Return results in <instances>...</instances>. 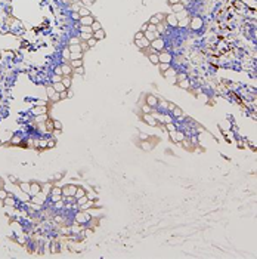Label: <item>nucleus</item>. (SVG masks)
I'll return each instance as SVG.
<instances>
[{
	"instance_id": "26",
	"label": "nucleus",
	"mask_w": 257,
	"mask_h": 259,
	"mask_svg": "<svg viewBox=\"0 0 257 259\" xmlns=\"http://www.w3.org/2000/svg\"><path fill=\"white\" fill-rule=\"evenodd\" d=\"M71 68H80L83 67V59H71Z\"/></svg>"
},
{
	"instance_id": "14",
	"label": "nucleus",
	"mask_w": 257,
	"mask_h": 259,
	"mask_svg": "<svg viewBox=\"0 0 257 259\" xmlns=\"http://www.w3.org/2000/svg\"><path fill=\"white\" fill-rule=\"evenodd\" d=\"M143 36H145V39H148L149 42H152V40L158 39L161 34H160L158 31H145V33H143Z\"/></svg>"
},
{
	"instance_id": "38",
	"label": "nucleus",
	"mask_w": 257,
	"mask_h": 259,
	"mask_svg": "<svg viewBox=\"0 0 257 259\" xmlns=\"http://www.w3.org/2000/svg\"><path fill=\"white\" fill-rule=\"evenodd\" d=\"M96 43H98V40H96L93 36H92L89 40H86V44H87L89 47H95V46H96Z\"/></svg>"
},
{
	"instance_id": "18",
	"label": "nucleus",
	"mask_w": 257,
	"mask_h": 259,
	"mask_svg": "<svg viewBox=\"0 0 257 259\" xmlns=\"http://www.w3.org/2000/svg\"><path fill=\"white\" fill-rule=\"evenodd\" d=\"M170 7H171V12H173V13H177V12H182V10L186 9L185 4H183L182 1H179L177 4H173V6H170Z\"/></svg>"
},
{
	"instance_id": "47",
	"label": "nucleus",
	"mask_w": 257,
	"mask_h": 259,
	"mask_svg": "<svg viewBox=\"0 0 257 259\" xmlns=\"http://www.w3.org/2000/svg\"><path fill=\"white\" fill-rule=\"evenodd\" d=\"M62 80V76L61 74H53L52 76V83H56V82H61Z\"/></svg>"
},
{
	"instance_id": "34",
	"label": "nucleus",
	"mask_w": 257,
	"mask_h": 259,
	"mask_svg": "<svg viewBox=\"0 0 257 259\" xmlns=\"http://www.w3.org/2000/svg\"><path fill=\"white\" fill-rule=\"evenodd\" d=\"M79 15H80V16H87V15H90V10H89L86 6H82V7L79 9Z\"/></svg>"
},
{
	"instance_id": "11",
	"label": "nucleus",
	"mask_w": 257,
	"mask_h": 259,
	"mask_svg": "<svg viewBox=\"0 0 257 259\" xmlns=\"http://www.w3.org/2000/svg\"><path fill=\"white\" fill-rule=\"evenodd\" d=\"M164 18H166V15L164 13H155L148 22L149 24H154V25H157V24H160V22H163L164 21Z\"/></svg>"
},
{
	"instance_id": "2",
	"label": "nucleus",
	"mask_w": 257,
	"mask_h": 259,
	"mask_svg": "<svg viewBox=\"0 0 257 259\" xmlns=\"http://www.w3.org/2000/svg\"><path fill=\"white\" fill-rule=\"evenodd\" d=\"M192 31H201V28L204 27V19L201 18V16H192L191 19H189V25H188Z\"/></svg>"
},
{
	"instance_id": "32",
	"label": "nucleus",
	"mask_w": 257,
	"mask_h": 259,
	"mask_svg": "<svg viewBox=\"0 0 257 259\" xmlns=\"http://www.w3.org/2000/svg\"><path fill=\"white\" fill-rule=\"evenodd\" d=\"M158 68H160V71H161V73H164V71H167L169 68H171V64H166V62H160V64H158Z\"/></svg>"
},
{
	"instance_id": "12",
	"label": "nucleus",
	"mask_w": 257,
	"mask_h": 259,
	"mask_svg": "<svg viewBox=\"0 0 257 259\" xmlns=\"http://www.w3.org/2000/svg\"><path fill=\"white\" fill-rule=\"evenodd\" d=\"M93 21H95V18H93L92 15H87V16H80L79 24H80V25H92Z\"/></svg>"
},
{
	"instance_id": "6",
	"label": "nucleus",
	"mask_w": 257,
	"mask_h": 259,
	"mask_svg": "<svg viewBox=\"0 0 257 259\" xmlns=\"http://www.w3.org/2000/svg\"><path fill=\"white\" fill-rule=\"evenodd\" d=\"M76 190H77V185H71V184L62 187V188H61V191H62V197L74 196V194H76Z\"/></svg>"
},
{
	"instance_id": "36",
	"label": "nucleus",
	"mask_w": 257,
	"mask_h": 259,
	"mask_svg": "<svg viewBox=\"0 0 257 259\" xmlns=\"http://www.w3.org/2000/svg\"><path fill=\"white\" fill-rule=\"evenodd\" d=\"M174 15H176L177 21H179V19H183V18H186V16H188V10L185 9V10H182V12H177V13H174Z\"/></svg>"
},
{
	"instance_id": "8",
	"label": "nucleus",
	"mask_w": 257,
	"mask_h": 259,
	"mask_svg": "<svg viewBox=\"0 0 257 259\" xmlns=\"http://www.w3.org/2000/svg\"><path fill=\"white\" fill-rule=\"evenodd\" d=\"M142 120L146 123V125H149V126H152V128H155V126H158V122H157V119L152 116V114H143L142 116Z\"/></svg>"
},
{
	"instance_id": "60",
	"label": "nucleus",
	"mask_w": 257,
	"mask_h": 259,
	"mask_svg": "<svg viewBox=\"0 0 257 259\" xmlns=\"http://www.w3.org/2000/svg\"><path fill=\"white\" fill-rule=\"evenodd\" d=\"M73 3H79V1H82V0H71Z\"/></svg>"
},
{
	"instance_id": "52",
	"label": "nucleus",
	"mask_w": 257,
	"mask_h": 259,
	"mask_svg": "<svg viewBox=\"0 0 257 259\" xmlns=\"http://www.w3.org/2000/svg\"><path fill=\"white\" fill-rule=\"evenodd\" d=\"M6 197H7V191H6V190H0V200L3 201Z\"/></svg>"
},
{
	"instance_id": "37",
	"label": "nucleus",
	"mask_w": 257,
	"mask_h": 259,
	"mask_svg": "<svg viewBox=\"0 0 257 259\" xmlns=\"http://www.w3.org/2000/svg\"><path fill=\"white\" fill-rule=\"evenodd\" d=\"M140 108H142V113H143V114H152V111H154V108H151V107L146 105V104H145L143 107H140Z\"/></svg>"
},
{
	"instance_id": "16",
	"label": "nucleus",
	"mask_w": 257,
	"mask_h": 259,
	"mask_svg": "<svg viewBox=\"0 0 257 259\" xmlns=\"http://www.w3.org/2000/svg\"><path fill=\"white\" fill-rule=\"evenodd\" d=\"M105 36H106V33L104 31V28H101V30H96V31H93V37L99 42V40H104L105 39Z\"/></svg>"
},
{
	"instance_id": "45",
	"label": "nucleus",
	"mask_w": 257,
	"mask_h": 259,
	"mask_svg": "<svg viewBox=\"0 0 257 259\" xmlns=\"http://www.w3.org/2000/svg\"><path fill=\"white\" fill-rule=\"evenodd\" d=\"M50 194H52V196H62V191H61V188H58V187H55V188H52V191H50Z\"/></svg>"
},
{
	"instance_id": "27",
	"label": "nucleus",
	"mask_w": 257,
	"mask_h": 259,
	"mask_svg": "<svg viewBox=\"0 0 257 259\" xmlns=\"http://www.w3.org/2000/svg\"><path fill=\"white\" fill-rule=\"evenodd\" d=\"M171 116H173L174 119H177V117H182V116H183V111H182V110H180V108H179V107L176 105V107H174V110L171 111Z\"/></svg>"
},
{
	"instance_id": "61",
	"label": "nucleus",
	"mask_w": 257,
	"mask_h": 259,
	"mask_svg": "<svg viewBox=\"0 0 257 259\" xmlns=\"http://www.w3.org/2000/svg\"><path fill=\"white\" fill-rule=\"evenodd\" d=\"M0 145H1V139H0Z\"/></svg>"
},
{
	"instance_id": "25",
	"label": "nucleus",
	"mask_w": 257,
	"mask_h": 259,
	"mask_svg": "<svg viewBox=\"0 0 257 259\" xmlns=\"http://www.w3.org/2000/svg\"><path fill=\"white\" fill-rule=\"evenodd\" d=\"M83 196H86V190H84V188H80V187H77V190H76V194H74L76 200L82 198Z\"/></svg>"
},
{
	"instance_id": "13",
	"label": "nucleus",
	"mask_w": 257,
	"mask_h": 259,
	"mask_svg": "<svg viewBox=\"0 0 257 259\" xmlns=\"http://www.w3.org/2000/svg\"><path fill=\"white\" fill-rule=\"evenodd\" d=\"M134 44H136L137 47H140V49H146V47H149L151 42H149L148 39H145V36H143L142 39H139V40H134Z\"/></svg>"
},
{
	"instance_id": "30",
	"label": "nucleus",
	"mask_w": 257,
	"mask_h": 259,
	"mask_svg": "<svg viewBox=\"0 0 257 259\" xmlns=\"http://www.w3.org/2000/svg\"><path fill=\"white\" fill-rule=\"evenodd\" d=\"M30 182H19V188L24 191V193H27L28 194V191H30Z\"/></svg>"
},
{
	"instance_id": "4",
	"label": "nucleus",
	"mask_w": 257,
	"mask_h": 259,
	"mask_svg": "<svg viewBox=\"0 0 257 259\" xmlns=\"http://www.w3.org/2000/svg\"><path fill=\"white\" fill-rule=\"evenodd\" d=\"M169 136H170L171 142H174V144H179V142H182L185 138H186V135H185V132L183 130H173V132H169Z\"/></svg>"
},
{
	"instance_id": "19",
	"label": "nucleus",
	"mask_w": 257,
	"mask_h": 259,
	"mask_svg": "<svg viewBox=\"0 0 257 259\" xmlns=\"http://www.w3.org/2000/svg\"><path fill=\"white\" fill-rule=\"evenodd\" d=\"M140 147H142V150H143V151H151V150H152V147H154V144H152L149 139H148V141H142Z\"/></svg>"
},
{
	"instance_id": "59",
	"label": "nucleus",
	"mask_w": 257,
	"mask_h": 259,
	"mask_svg": "<svg viewBox=\"0 0 257 259\" xmlns=\"http://www.w3.org/2000/svg\"><path fill=\"white\" fill-rule=\"evenodd\" d=\"M53 179H62V173H56V175L53 176Z\"/></svg>"
},
{
	"instance_id": "28",
	"label": "nucleus",
	"mask_w": 257,
	"mask_h": 259,
	"mask_svg": "<svg viewBox=\"0 0 257 259\" xmlns=\"http://www.w3.org/2000/svg\"><path fill=\"white\" fill-rule=\"evenodd\" d=\"M3 203H4L6 206H15V197H13V196L10 197V196L7 194V197L3 200Z\"/></svg>"
},
{
	"instance_id": "39",
	"label": "nucleus",
	"mask_w": 257,
	"mask_h": 259,
	"mask_svg": "<svg viewBox=\"0 0 257 259\" xmlns=\"http://www.w3.org/2000/svg\"><path fill=\"white\" fill-rule=\"evenodd\" d=\"M31 113H33V114H36V116H39V114H44V113H46V110H44V108H40V107H36V108H33V110H31Z\"/></svg>"
},
{
	"instance_id": "58",
	"label": "nucleus",
	"mask_w": 257,
	"mask_h": 259,
	"mask_svg": "<svg viewBox=\"0 0 257 259\" xmlns=\"http://www.w3.org/2000/svg\"><path fill=\"white\" fill-rule=\"evenodd\" d=\"M146 30H148V24H143V25H142V30H140V31H142V33H145Z\"/></svg>"
},
{
	"instance_id": "10",
	"label": "nucleus",
	"mask_w": 257,
	"mask_h": 259,
	"mask_svg": "<svg viewBox=\"0 0 257 259\" xmlns=\"http://www.w3.org/2000/svg\"><path fill=\"white\" fill-rule=\"evenodd\" d=\"M164 19H166V22H167L166 25L173 27V28H176V27H177V22H179V21H177V18H176V15H174L173 12H171V13H169V15H167Z\"/></svg>"
},
{
	"instance_id": "15",
	"label": "nucleus",
	"mask_w": 257,
	"mask_h": 259,
	"mask_svg": "<svg viewBox=\"0 0 257 259\" xmlns=\"http://www.w3.org/2000/svg\"><path fill=\"white\" fill-rule=\"evenodd\" d=\"M148 59H149V62H151V64L158 65V64H160V59H158V52H151V53L148 55Z\"/></svg>"
},
{
	"instance_id": "31",
	"label": "nucleus",
	"mask_w": 257,
	"mask_h": 259,
	"mask_svg": "<svg viewBox=\"0 0 257 259\" xmlns=\"http://www.w3.org/2000/svg\"><path fill=\"white\" fill-rule=\"evenodd\" d=\"M46 92H47V96H49L50 99H52V98H53V96L58 93V92L53 89V86H46Z\"/></svg>"
},
{
	"instance_id": "43",
	"label": "nucleus",
	"mask_w": 257,
	"mask_h": 259,
	"mask_svg": "<svg viewBox=\"0 0 257 259\" xmlns=\"http://www.w3.org/2000/svg\"><path fill=\"white\" fill-rule=\"evenodd\" d=\"M46 120H47L46 113H44V114H39V116H36V122H37V123H42V122H46Z\"/></svg>"
},
{
	"instance_id": "54",
	"label": "nucleus",
	"mask_w": 257,
	"mask_h": 259,
	"mask_svg": "<svg viewBox=\"0 0 257 259\" xmlns=\"http://www.w3.org/2000/svg\"><path fill=\"white\" fill-rule=\"evenodd\" d=\"M70 44H80V39H79V37H73V39L70 40Z\"/></svg>"
},
{
	"instance_id": "49",
	"label": "nucleus",
	"mask_w": 257,
	"mask_h": 259,
	"mask_svg": "<svg viewBox=\"0 0 257 259\" xmlns=\"http://www.w3.org/2000/svg\"><path fill=\"white\" fill-rule=\"evenodd\" d=\"M53 128H55V130H61V129H62V125H61V122H58V120H53Z\"/></svg>"
},
{
	"instance_id": "20",
	"label": "nucleus",
	"mask_w": 257,
	"mask_h": 259,
	"mask_svg": "<svg viewBox=\"0 0 257 259\" xmlns=\"http://www.w3.org/2000/svg\"><path fill=\"white\" fill-rule=\"evenodd\" d=\"M163 74H164V77H166V79H176L177 71H174L173 68H169V70H167V71H164Z\"/></svg>"
},
{
	"instance_id": "3",
	"label": "nucleus",
	"mask_w": 257,
	"mask_h": 259,
	"mask_svg": "<svg viewBox=\"0 0 257 259\" xmlns=\"http://www.w3.org/2000/svg\"><path fill=\"white\" fill-rule=\"evenodd\" d=\"M149 47H151L154 52H163V50H164V47H166V40H164V39H161V36H160L158 39H155V40H152V42H151Z\"/></svg>"
},
{
	"instance_id": "21",
	"label": "nucleus",
	"mask_w": 257,
	"mask_h": 259,
	"mask_svg": "<svg viewBox=\"0 0 257 259\" xmlns=\"http://www.w3.org/2000/svg\"><path fill=\"white\" fill-rule=\"evenodd\" d=\"M52 86H53V89H55V90H56L58 93H61V92L67 90V87H65L64 85H62V82H56V83H53Z\"/></svg>"
},
{
	"instance_id": "33",
	"label": "nucleus",
	"mask_w": 257,
	"mask_h": 259,
	"mask_svg": "<svg viewBox=\"0 0 257 259\" xmlns=\"http://www.w3.org/2000/svg\"><path fill=\"white\" fill-rule=\"evenodd\" d=\"M80 33H89V34H93V30L90 25H80Z\"/></svg>"
},
{
	"instance_id": "48",
	"label": "nucleus",
	"mask_w": 257,
	"mask_h": 259,
	"mask_svg": "<svg viewBox=\"0 0 257 259\" xmlns=\"http://www.w3.org/2000/svg\"><path fill=\"white\" fill-rule=\"evenodd\" d=\"M139 138H140V141H148V139H149V135L145 133V132H140V133H139Z\"/></svg>"
},
{
	"instance_id": "35",
	"label": "nucleus",
	"mask_w": 257,
	"mask_h": 259,
	"mask_svg": "<svg viewBox=\"0 0 257 259\" xmlns=\"http://www.w3.org/2000/svg\"><path fill=\"white\" fill-rule=\"evenodd\" d=\"M164 128H166V130H167V132H173V130L177 129V126H176V123H174V122L166 123V126H164Z\"/></svg>"
},
{
	"instance_id": "23",
	"label": "nucleus",
	"mask_w": 257,
	"mask_h": 259,
	"mask_svg": "<svg viewBox=\"0 0 257 259\" xmlns=\"http://www.w3.org/2000/svg\"><path fill=\"white\" fill-rule=\"evenodd\" d=\"M68 49H70V52H71V53L83 52V49H82V44H70V46H68Z\"/></svg>"
},
{
	"instance_id": "40",
	"label": "nucleus",
	"mask_w": 257,
	"mask_h": 259,
	"mask_svg": "<svg viewBox=\"0 0 257 259\" xmlns=\"http://www.w3.org/2000/svg\"><path fill=\"white\" fill-rule=\"evenodd\" d=\"M90 27H92V30H93V31H96V30H101V28H102L101 22H99V21H96V19L93 21V24H92Z\"/></svg>"
},
{
	"instance_id": "5",
	"label": "nucleus",
	"mask_w": 257,
	"mask_h": 259,
	"mask_svg": "<svg viewBox=\"0 0 257 259\" xmlns=\"http://www.w3.org/2000/svg\"><path fill=\"white\" fill-rule=\"evenodd\" d=\"M158 98L155 96V95H146L145 96V104L146 105H149L151 108H154V110H157V107H158Z\"/></svg>"
},
{
	"instance_id": "50",
	"label": "nucleus",
	"mask_w": 257,
	"mask_h": 259,
	"mask_svg": "<svg viewBox=\"0 0 257 259\" xmlns=\"http://www.w3.org/2000/svg\"><path fill=\"white\" fill-rule=\"evenodd\" d=\"M21 141H22V139H21V136H19V135H15V136L12 138V144H15V145H16V144H19Z\"/></svg>"
},
{
	"instance_id": "29",
	"label": "nucleus",
	"mask_w": 257,
	"mask_h": 259,
	"mask_svg": "<svg viewBox=\"0 0 257 259\" xmlns=\"http://www.w3.org/2000/svg\"><path fill=\"white\" fill-rule=\"evenodd\" d=\"M61 82H62L64 86L68 89V87L71 86V76H62V80H61Z\"/></svg>"
},
{
	"instance_id": "55",
	"label": "nucleus",
	"mask_w": 257,
	"mask_h": 259,
	"mask_svg": "<svg viewBox=\"0 0 257 259\" xmlns=\"http://www.w3.org/2000/svg\"><path fill=\"white\" fill-rule=\"evenodd\" d=\"M82 3H83V6H89V4H93L95 0H82Z\"/></svg>"
},
{
	"instance_id": "42",
	"label": "nucleus",
	"mask_w": 257,
	"mask_h": 259,
	"mask_svg": "<svg viewBox=\"0 0 257 259\" xmlns=\"http://www.w3.org/2000/svg\"><path fill=\"white\" fill-rule=\"evenodd\" d=\"M185 79H188L186 73H177L176 74V82H180V80H185Z\"/></svg>"
},
{
	"instance_id": "53",
	"label": "nucleus",
	"mask_w": 257,
	"mask_h": 259,
	"mask_svg": "<svg viewBox=\"0 0 257 259\" xmlns=\"http://www.w3.org/2000/svg\"><path fill=\"white\" fill-rule=\"evenodd\" d=\"M146 31H157V25H154V24H149L148 22V30Z\"/></svg>"
},
{
	"instance_id": "9",
	"label": "nucleus",
	"mask_w": 257,
	"mask_h": 259,
	"mask_svg": "<svg viewBox=\"0 0 257 259\" xmlns=\"http://www.w3.org/2000/svg\"><path fill=\"white\" fill-rule=\"evenodd\" d=\"M40 191H42V185H40L39 182H31V185H30V191H28V196H30V197H34V196H37Z\"/></svg>"
},
{
	"instance_id": "57",
	"label": "nucleus",
	"mask_w": 257,
	"mask_h": 259,
	"mask_svg": "<svg viewBox=\"0 0 257 259\" xmlns=\"http://www.w3.org/2000/svg\"><path fill=\"white\" fill-rule=\"evenodd\" d=\"M179 1H180V0H167V3H169L170 6H173V4H177Z\"/></svg>"
},
{
	"instance_id": "44",
	"label": "nucleus",
	"mask_w": 257,
	"mask_h": 259,
	"mask_svg": "<svg viewBox=\"0 0 257 259\" xmlns=\"http://www.w3.org/2000/svg\"><path fill=\"white\" fill-rule=\"evenodd\" d=\"M82 58H83V52L71 53V56H70V61H71V59H82Z\"/></svg>"
},
{
	"instance_id": "41",
	"label": "nucleus",
	"mask_w": 257,
	"mask_h": 259,
	"mask_svg": "<svg viewBox=\"0 0 257 259\" xmlns=\"http://www.w3.org/2000/svg\"><path fill=\"white\" fill-rule=\"evenodd\" d=\"M166 28H167V25L166 24H163V22H160V24H157V31L161 34V33H164L166 31Z\"/></svg>"
},
{
	"instance_id": "17",
	"label": "nucleus",
	"mask_w": 257,
	"mask_h": 259,
	"mask_svg": "<svg viewBox=\"0 0 257 259\" xmlns=\"http://www.w3.org/2000/svg\"><path fill=\"white\" fill-rule=\"evenodd\" d=\"M61 71H62V76H71L73 68H71V65H68V64H62V65H61Z\"/></svg>"
},
{
	"instance_id": "46",
	"label": "nucleus",
	"mask_w": 257,
	"mask_h": 259,
	"mask_svg": "<svg viewBox=\"0 0 257 259\" xmlns=\"http://www.w3.org/2000/svg\"><path fill=\"white\" fill-rule=\"evenodd\" d=\"M62 56H64L65 59H70V56H71V52H70V49H68V47H65V49H64V52H62Z\"/></svg>"
},
{
	"instance_id": "22",
	"label": "nucleus",
	"mask_w": 257,
	"mask_h": 259,
	"mask_svg": "<svg viewBox=\"0 0 257 259\" xmlns=\"http://www.w3.org/2000/svg\"><path fill=\"white\" fill-rule=\"evenodd\" d=\"M188 25H189V16H186L183 19H179V22H177V27L179 28H186Z\"/></svg>"
},
{
	"instance_id": "7",
	"label": "nucleus",
	"mask_w": 257,
	"mask_h": 259,
	"mask_svg": "<svg viewBox=\"0 0 257 259\" xmlns=\"http://www.w3.org/2000/svg\"><path fill=\"white\" fill-rule=\"evenodd\" d=\"M158 59L160 62H166V64H171L173 61V55L167 50H163V52H158Z\"/></svg>"
},
{
	"instance_id": "51",
	"label": "nucleus",
	"mask_w": 257,
	"mask_h": 259,
	"mask_svg": "<svg viewBox=\"0 0 257 259\" xmlns=\"http://www.w3.org/2000/svg\"><path fill=\"white\" fill-rule=\"evenodd\" d=\"M174 107H176V104H173V102H167V107H166V111H173L174 110Z\"/></svg>"
},
{
	"instance_id": "56",
	"label": "nucleus",
	"mask_w": 257,
	"mask_h": 259,
	"mask_svg": "<svg viewBox=\"0 0 257 259\" xmlns=\"http://www.w3.org/2000/svg\"><path fill=\"white\" fill-rule=\"evenodd\" d=\"M143 37V33L142 31H137L136 34H134V40H139V39H142Z\"/></svg>"
},
{
	"instance_id": "24",
	"label": "nucleus",
	"mask_w": 257,
	"mask_h": 259,
	"mask_svg": "<svg viewBox=\"0 0 257 259\" xmlns=\"http://www.w3.org/2000/svg\"><path fill=\"white\" fill-rule=\"evenodd\" d=\"M177 86L182 87V89H185V90H188V89L191 87V83H189V80H188V79H185V80L177 82Z\"/></svg>"
},
{
	"instance_id": "1",
	"label": "nucleus",
	"mask_w": 257,
	"mask_h": 259,
	"mask_svg": "<svg viewBox=\"0 0 257 259\" xmlns=\"http://www.w3.org/2000/svg\"><path fill=\"white\" fill-rule=\"evenodd\" d=\"M74 219H76V224H79V225H90L92 224V215L89 212H84V210L77 212Z\"/></svg>"
}]
</instances>
